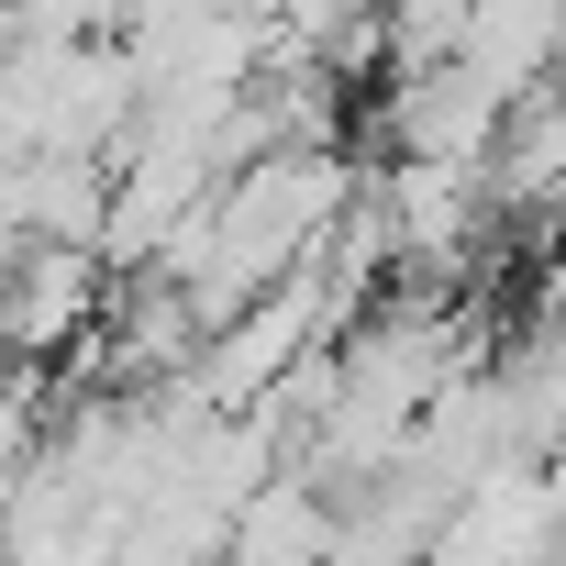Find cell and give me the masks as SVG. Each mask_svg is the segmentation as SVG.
Here are the masks:
<instances>
[{"mask_svg":"<svg viewBox=\"0 0 566 566\" xmlns=\"http://www.w3.org/2000/svg\"><path fill=\"white\" fill-rule=\"evenodd\" d=\"M90 290H101V255L90 244H23L12 255V345H67L90 323Z\"/></svg>","mask_w":566,"mask_h":566,"instance_id":"obj_1","label":"cell"}]
</instances>
